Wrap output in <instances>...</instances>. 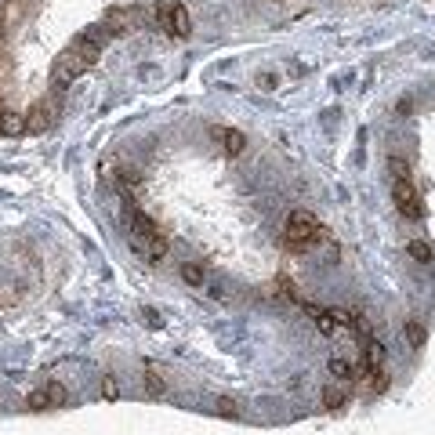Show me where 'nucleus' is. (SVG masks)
<instances>
[{
  "mask_svg": "<svg viewBox=\"0 0 435 435\" xmlns=\"http://www.w3.org/2000/svg\"><path fill=\"white\" fill-rule=\"evenodd\" d=\"M102 395H106L109 402H116V399H120V388H116V381H113V378H106V381H102Z\"/></svg>",
  "mask_w": 435,
  "mask_h": 435,
  "instance_id": "nucleus-21",
  "label": "nucleus"
},
{
  "mask_svg": "<svg viewBox=\"0 0 435 435\" xmlns=\"http://www.w3.org/2000/svg\"><path fill=\"white\" fill-rule=\"evenodd\" d=\"M145 388H149V395H164L167 392V385H164V378L157 374V366H152V363H145Z\"/></svg>",
  "mask_w": 435,
  "mask_h": 435,
  "instance_id": "nucleus-14",
  "label": "nucleus"
},
{
  "mask_svg": "<svg viewBox=\"0 0 435 435\" xmlns=\"http://www.w3.org/2000/svg\"><path fill=\"white\" fill-rule=\"evenodd\" d=\"M392 174L395 178H410V164L402 160V157H392Z\"/></svg>",
  "mask_w": 435,
  "mask_h": 435,
  "instance_id": "nucleus-20",
  "label": "nucleus"
},
{
  "mask_svg": "<svg viewBox=\"0 0 435 435\" xmlns=\"http://www.w3.org/2000/svg\"><path fill=\"white\" fill-rule=\"evenodd\" d=\"M91 66H87V62L73 51V47H66V51H62L58 58H55V66H51V84H55V91H66L80 73H87Z\"/></svg>",
  "mask_w": 435,
  "mask_h": 435,
  "instance_id": "nucleus-3",
  "label": "nucleus"
},
{
  "mask_svg": "<svg viewBox=\"0 0 435 435\" xmlns=\"http://www.w3.org/2000/svg\"><path fill=\"white\" fill-rule=\"evenodd\" d=\"M171 8V37H189L193 33V18H189V8L185 4H167Z\"/></svg>",
  "mask_w": 435,
  "mask_h": 435,
  "instance_id": "nucleus-10",
  "label": "nucleus"
},
{
  "mask_svg": "<svg viewBox=\"0 0 435 435\" xmlns=\"http://www.w3.org/2000/svg\"><path fill=\"white\" fill-rule=\"evenodd\" d=\"M51 128V109L44 102H37L33 109L26 113V135H44Z\"/></svg>",
  "mask_w": 435,
  "mask_h": 435,
  "instance_id": "nucleus-9",
  "label": "nucleus"
},
{
  "mask_svg": "<svg viewBox=\"0 0 435 435\" xmlns=\"http://www.w3.org/2000/svg\"><path fill=\"white\" fill-rule=\"evenodd\" d=\"M305 308H308V312H312V320H316V330H320V334H327V337L341 334L337 308H312V305H305Z\"/></svg>",
  "mask_w": 435,
  "mask_h": 435,
  "instance_id": "nucleus-8",
  "label": "nucleus"
},
{
  "mask_svg": "<svg viewBox=\"0 0 435 435\" xmlns=\"http://www.w3.org/2000/svg\"><path fill=\"white\" fill-rule=\"evenodd\" d=\"M26 131V120L15 113H4V135H22Z\"/></svg>",
  "mask_w": 435,
  "mask_h": 435,
  "instance_id": "nucleus-18",
  "label": "nucleus"
},
{
  "mask_svg": "<svg viewBox=\"0 0 435 435\" xmlns=\"http://www.w3.org/2000/svg\"><path fill=\"white\" fill-rule=\"evenodd\" d=\"M276 4H279V0H276Z\"/></svg>",
  "mask_w": 435,
  "mask_h": 435,
  "instance_id": "nucleus-25",
  "label": "nucleus"
},
{
  "mask_svg": "<svg viewBox=\"0 0 435 435\" xmlns=\"http://www.w3.org/2000/svg\"><path fill=\"white\" fill-rule=\"evenodd\" d=\"M345 388H337V385H330V388H323V407L327 410H341V407H345Z\"/></svg>",
  "mask_w": 435,
  "mask_h": 435,
  "instance_id": "nucleus-15",
  "label": "nucleus"
},
{
  "mask_svg": "<svg viewBox=\"0 0 435 435\" xmlns=\"http://www.w3.org/2000/svg\"><path fill=\"white\" fill-rule=\"evenodd\" d=\"M22 294L15 290V287H0V308H8V305H15Z\"/></svg>",
  "mask_w": 435,
  "mask_h": 435,
  "instance_id": "nucleus-19",
  "label": "nucleus"
},
{
  "mask_svg": "<svg viewBox=\"0 0 435 435\" xmlns=\"http://www.w3.org/2000/svg\"><path fill=\"white\" fill-rule=\"evenodd\" d=\"M87 66H95V62L102 58V40H95V33H80V37H73V44H69Z\"/></svg>",
  "mask_w": 435,
  "mask_h": 435,
  "instance_id": "nucleus-7",
  "label": "nucleus"
},
{
  "mask_svg": "<svg viewBox=\"0 0 435 435\" xmlns=\"http://www.w3.org/2000/svg\"><path fill=\"white\" fill-rule=\"evenodd\" d=\"M15 4V0H0V11H4V8H11Z\"/></svg>",
  "mask_w": 435,
  "mask_h": 435,
  "instance_id": "nucleus-23",
  "label": "nucleus"
},
{
  "mask_svg": "<svg viewBox=\"0 0 435 435\" xmlns=\"http://www.w3.org/2000/svg\"><path fill=\"white\" fill-rule=\"evenodd\" d=\"M327 366H330V374H334L337 381H352V378H359V370H356L349 359H341V356H337V359H330Z\"/></svg>",
  "mask_w": 435,
  "mask_h": 435,
  "instance_id": "nucleus-12",
  "label": "nucleus"
},
{
  "mask_svg": "<svg viewBox=\"0 0 435 435\" xmlns=\"http://www.w3.org/2000/svg\"><path fill=\"white\" fill-rule=\"evenodd\" d=\"M181 279H185L189 287H203V283H207V272H203V265L185 261V265H181Z\"/></svg>",
  "mask_w": 435,
  "mask_h": 435,
  "instance_id": "nucleus-13",
  "label": "nucleus"
},
{
  "mask_svg": "<svg viewBox=\"0 0 435 435\" xmlns=\"http://www.w3.org/2000/svg\"><path fill=\"white\" fill-rule=\"evenodd\" d=\"M424 337H428V334H424V327L410 320V323H407V341H410V349H421V345H424Z\"/></svg>",
  "mask_w": 435,
  "mask_h": 435,
  "instance_id": "nucleus-17",
  "label": "nucleus"
},
{
  "mask_svg": "<svg viewBox=\"0 0 435 435\" xmlns=\"http://www.w3.org/2000/svg\"><path fill=\"white\" fill-rule=\"evenodd\" d=\"M214 138H222V145H225V157H239V152L247 149V138H243V131H232V128H214Z\"/></svg>",
  "mask_w": 435,
  "mask_h": 435,
  "instance_id": "nucleus-11",
  "label": "nucleus"
},
{
  "mask_svg": "<svg viewBox=\"0 0 435 435\" xmlns=\"http://www.w3.org/2000/svg\"><path fill=\"white\" fill-rule=\"evenodd\" d=\"M407 251H410V258H417V261H431V247H428L424 239H410Z\"/></svg>",
  "mask_w": 435,
  "mask_h": 435,
  "instance_id": "nucleus-16",
  "label": "nucleus"
},
{
  "mask_svg": "<svg viewBox=\"0 0 435 435\" xmlns=\"http://www.w3.org/2000/svg\"><path fill=\"white\" fill-rule=\"evenodd\" d=\"M131 243H135V251L145 258V261H160L167 258V236L157 229V222H152L149 214L142 210H131Z\"/></svg>",
  "mask_w": 435,
  "mask_h": 435,
  "instance_id": "nucleus-1",
  "label": "nucleus"
},
{
  "mask_svg": "<svg viewBox=\"0 0 435 435\" xmlns=\"http://www.w3.org/2000/svg\"><path fill=\"white\" fill-rule=\"evenodd\" d=\"M131 29H135V18H131L128 11H120V8L106 11V18H102V33H109V37H123V33H131Z\"/></svg>",
  "mask_w": 435,
  "mask_h": 435,
  "instance_id": "nucleus-6",
  "label": "nucleus"
},
{
  "mask_svg": "<svg viewBox=\"0 0 435 435\" xmlns=\"http://www.w3.org/2000/svg\"><path fill=\"white\" fill-rule=\"evenodd\" d=\"M218 414H225V417H236V402H232V399H218Z\"/></svg>",
  "mask_w": 435,
  "mask_h": 435,
  "instance_id": "nucleus-22",
  "label": "nucleus"
},
{
  "mask_svg": "<svg viewBox=\"0 0 435 435\" xmlns=\"http://www.w3.org/2000/svg\"><path fill=\"white\" fill-rule=\"evenodd\" d=\"M392 200H395L399 214L407 218V222H421V218H424L421 196H417V189H414L410 178H395V181H392Z\"/></svg>",
  "mask_w": 435,
  "mask_h": 435,
  "instance_id": "nucleus-4",
  "label": "nucleus"
},
{
  "mask_svg": "<svg viewBox=\"0 0 435 435\" xmlns=\"http://www.w3.org/2000/svg\"><path fill=\"white\" fill-rule=\"evenodd\" d=\"M320 236V218L308 214V210H290L287 222H283V243L290 251H305L312 247V239Z\"/></svg>",
  "mask_w": 435,
  "mask_h": 435,
  "instance_id": "nucleus-2",
  "label": "nucleus"
},
{
  "mask_svg": "<svg viewBox=\"0 0 435 435\" xmlns=\"http://www.w3.org/2000/svg\"><path fill=\"white\" fill-rule=\"evenodd\" d=\"M66 399H69L66 385L47 381V385H40V388H33L26 395V407L29 410H58V407H66Z\"/></svg>",
  "mask_w": 435,
  "mask_h": 435,
  "instance_id": "nucleus-5",
  "label": "nucleus"
},
{
  "mask_svg": "<svg viewBox=\"0 0 435 435\" xmlns=\"http://www.w3.org/2000/svg\"><path fill=\"white\" fill-rule=\"evenodd\" d=\"M0 135H4V113H0Z\"/></svg>",
  "mask_w": 435,
  "mask_h": 435,
  "instance_id": "nucleus-24",
  "label": "nucleus"
}]
</instances>
